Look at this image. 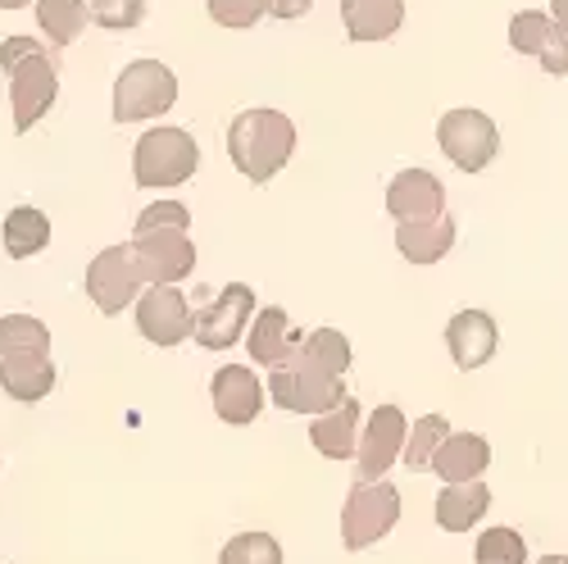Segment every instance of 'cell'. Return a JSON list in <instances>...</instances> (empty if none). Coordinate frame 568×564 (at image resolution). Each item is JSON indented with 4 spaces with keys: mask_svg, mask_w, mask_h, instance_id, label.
<instances>
[{
    "mask_svg": "<svg viewBox=\"0 0 568 564\" xmlns=\"http://www.w3.org/2000/svg\"><path fill=\"white\" fill-rule=\"evenodd\" d=\"M132 260L141 282L151 288H178L196 269V242H192V210L182 201L146 205L132 228Z\"/></svg>",
    "mask_w": 568,
    "mask_h": 564,
    "instance_id": "obj_1",
    "label": "cell"
},
{
    "mask_svg": "<svg viewBox=\"0 0 568 564\" xmlns=\"http://www.w3.org/2000/svg\"><path fill=\"white\" fill-rule=\"evenodd\" d=\"M0 69L10 78L14 132H32L37 119L51 114V105L60 97V73H55L51 51L32 37H6L0 41Z\"/></svg>",
    "mask_w": 568,
    "mask_h": 564,
    "instance_id": "obj_2",
    "label": "cell"
},
{
    "mask_svg": "<svg viewBox=\"0 0 568 564\" xmlns=\"http://www.w3.org/2000/svg\"><path fill=\"white\" fill-rule=\"evenodd\" d=\"M296 151V123L282 110H242L227 128V155L251 182H268Z\"/></svg>",
    "mask_w": 568,
    "mask_h": 564,
    "instance_id": "obj_3",
    "label": "cell"
},
{
    "mask_svg": "<svg viewBox=\"0 0 568 564\" xmlns=\"http://www.w3.org/2000/svg\"><path fill=\"white\" fill-rule=\"evenodd\" d=\"M201 169V147L186 128H151L136 137L132 178L136 187H178Z\"/></svg>",
    "mask_w": 568,
    "mask_h": 564,
    "instance_id": "obj_4",
    "label": "cell"
},
{
    "mask_svg": "<svg viewBox=\"0 0 568 564\" xmlns=\"http://www.w3.org/2000/svg\"><path fill=\"white\" fill-rule=\"evenodd\" d=\"M268 401L277 410L287 414H327L333 405L346 401L342 392V379H333V373H323L318 364H310L301 351L282 364V369H268Z\"/></svg>",
    "mask_w": 568,
    "mask_h": 564,
    "instance_id": "obj_5",
    "label": "cell"
},
{
    "mask_svg": "<svg viewBox=\"0 0 568 564\" xmlns=\"http://www.w3.org/2000/svg\"><path fill=\"white\" fill-rule=\"evenodd\" d=\"M178 78L160 60H132L114 82V123H146L173 110Z\"/></svg>",
    "mask_w": 568,
    "mask_h": 564,
    "instance_id": "obj_6",
    "label": "cell"
},
{
    "mask_svg": "<svg viewBox=\"0 0 568 564\" xmlns=\"http://www.w3.org/2000/svg\"><path fill=\"white\" fill-rule=\"evenodd\" d=\"M400 520V487L377 479V483H355L346 505H342V546L364 551L383 542Z\"/></svg>",
    "mask_w": 568,
    "mask_h": 564,
    "instance_id": "obj_7",
    "label": "cell"
},
{
    "mask_svg": "<svg viewBox=\"0 0 568 564\" xmlns=\"http://www.w3.org/2000/svg\"><path fill=\"white\" fill-rule=\"evenodd\" d=\"M437 141H442L446 160L455 169H464V173H483L496 160V151H500L496 119H487L483 110H450V114H442Z\"/></svg>",
    "mask_w": 568,
    "mask_h": 564,
    "instance_id": "obj_8",
    "label": "cell"
},
{
    "mask_svg": "<svg viewBox=\"0 0 568 564\" xmlns=\"http://www.w3.org/2000/svg\"><path fill=\"white\" fill-rule=\"evenodd\" d=\"M251 314H255V292L246 288V282H232V288L219 292V301H210L205 310H196L192 338H196V346H205V351H227L236 338L246 333Z\"/></svg>",
    "mask_w": 568,
    "mask_h": 564,
    "instance_id": "obj_9",
    "label": "cell"
},
{
    "mask_svg": "<svg viewBox=\"0 0 568 564\" xmlns=\"http://www.w3.org/2000/svg\"><path fill=\"white\" fill-rule=\"evenodd\" d=\"M405 433H409V419H405L400 405H377V410L368 414L364 437H359V446H355V451H359V460H355L359 483H377V479H383L387 469L400 460Z\"/></svg>",
    "mask_w": 568,
    "mask_h": 564,
    "instance_id": "obj_10",
    "label": "cell"
},
{
    "mask_svg": "<svg viewBox=\"0 0 568 564\" xmlns=\"http://www.w3.org/2000/svg\"><path fill=\"white\" fill-rule=\"evenodd\" d=\"M141 292V273L132 260V246H110L87 264V296L101 314H123Z\"/></svg>",
    "mask_w": 568,
    "mask_h": 564,
    "instance_id": "obj_11",
    "label": "cell"
},
{
    "mask_svg": "<svg viewBox=\"0 0 568 564\" xmlns=\"http://www.w3.org/2000/svg\"><path fill=\"white\" fill-rule=\"evenodd\" d=\"M192 305H186V296L178 288H151L146 296L136 301V328L141 338H146L151 346H178L192 338Z\"/></svg>",
    "mask_w": 568,
    "mask_h": 564,
    "instance_id": "obj_12",
    "label": "cell"
},
{
    "mask_svg": "<svg viewBox=\"0 0 568 564\" xmlns=\"http://www.w3.org/2000/svg\"><path fill=\"white\" fill-rule=\"evenodd\" d=\"M210 392H214V414L223 423H232V429H246V423H255V414L264 410V383L246 364H223L214 373Z\"/></svg>",
    "mask_w": 568,
    "mask_h": 564,
    "instance_id": "obj_13",
    "label": "cell"
},
{
    "mask_svg": "<svg viewBox=\"0 0 568 564\" xmlns=\"http://www.w3.org/2000/svg\"><path fill=\"white\" fill-rule=\"evenodd\" d=\"M509 46H514L518 56L541 60L546 73L568 78V46L559 41L550 14H541V10H518V14L509 19Z\"/></svg>",
    "mask_w": 568,
    "mask_h": 564,
    "instance_id": "obj_14",
    "label": "cell"
},
{
    "mask_svg": "<svg viewBox=\"0 0 568 564\" xmlns=\"http://www.w3.org/2000/svg\"><path fill=\"white\" fill-rule=\"evenodd\" d=\"M387 210L396 223H423V219L446 214V192L428 169H405L387 187Z\"/></svg>",
    "mask_w": 568,
    "mask_h": 564,
    "instance_id": "obj_15",
    "label": "cell"
},
{
    "mask_svg": "<svg viewBox=\"0 0 568 564\" xmlns=\"http://www.w3.org/2000/svg\"><path fill=\"white\" fill-rule=\"evenodd\" d=\"M496 342H500V333H496V319H491L487 310H464V314H455V319L446 323L450 360H455L464 373L483 369V364L496 355Z\"/></svg>",
    "mask_w": 568,
    "mask_h": 564,
    "instance_id": "obj_16",
    "label": "cell"
},
{
    "mask_svg": "<svg viewBox=\"0 0 568 564\" xmlns=\"http://www.w3.org/2000/svg\"><path fill=\"white\" fill-rule=\"evenodd\" d=\"M301 328L292 323V314L282 310V305H268V310H260L255 314V323H251V338H246V346H251V360L255 364H264V369H282L296 351H301Z\"/></svg>",
    "mask_w": 568,
    "mask_h": 564,
    "instance_id": "obj_17",
    "label": "cell"
},
{
    "mask_svg": "<svg viewBox=\"0 0 568 564\" xmlns=\"http://www.w3.org/2000/svg\"><path fill=\"white\" fill-rule=\"evenodd\" d=\"M487 464H491L487 437H478V433H450V437L437 446V455H433L428 469L450 487V483H478V479L487 474Z\"/></svg>",
    "mask_w": 568,
    "mask_h": 564,
    "instance_id": "obj_18",
    "label": "cell"
},
{
    "mask_svg": "<svg viewBox=\"0 0 568 564\" xmlns=\"http://www.w3.org/2000/svg\"><path fill=\"white\" fill-rule=\"evenodd\" d=\"M0 387H6L14 401H23V405L51 396V387H55L51 351H14V355H0Z\"/></svg>",
    "mask_w": 568,
    "mask_h": 564,
    "instance_id": "obj_19",
    "label": "cell"
},
{
    "mask_svg": "<svg viewBox=\"0 0 568 564\" xmlns=\"http://www.w3.org/2000/svg\"><path fill=\"white\" fill-rule=\"evenodd\" d=\"M359 429H364V410L355 396H346L342 405H333L327 414H314L310 423V442L318 446V455L327 460H351L359 446Z\"/></svg>",
    "mask_w": 568,
    "mask_h": 564,
    "instance_id": "obj_20",
    "label": "cell"
},
{
    "mask_svg": "<svg viewBox=\"0 0 568 564\" xmlns=\"http://www.w3.org/2000/svg\"><path fill=\"white\" fill-rule=\"evenodd\" d=\"M455 246V219L450 210L437 219H423V223H396V251L409 264H437L446 260Z\"/></svg>",
    "mask_w": 568,
    "mask_h": 564,
    "instance_id": "obj_21",
    "label": "cell"
},
{
    "mask_svg": "<svg viewBox=\"0 0 568 564\" xmlns=\"http://www.w3.org/2000/svg\"><path fill=\"white\" fill-rule=\"evenodd\" d=\"M342 23L351 41H387L405 23V0H342Z\"/></svg>",
    "mask_w": 568,
    "mask_h": 564,
    "instance_id": "obj_22",
    "label": "cell"
},
{
    "mask_svg": "<svg viewBox=\"0 0 568 564\" xmlns=\"http://www.w3.org/2000/svg\"><path fill=\"white\" fill-rule=\"evenodd\" d=\"M487 505H491V492H487V483H450L442 496H437V524L446 528V533H468L473 524L487 514Z\"/></svg>",
    "mask_w": 568,
    "mask_h": 564,
    "instance_id": "obj_23",
    "label": "cell"
},
{
    "mask_svg": "<svg viewBox=\"0 0 568 564\" xmlns=\"http://www.w3.org/2000/svg\"><path fill=\"white\" fill-rule=\"evenodd\" d=\"M45 242H51V219H45L37 205H14L6 214V251L14 260H28L37 255Z\"/></svg>",
    "mask_w": 568,
    "mask_h": 564,
    "instance_id": "obj_24",
    "label": "cell"
},
{
    "mask_svg": "<svg viewBox=\"0 0 568 564\" xmlns=\"http://www.w3.org/2000/svg\"><path fill=\"white\" fill-rule=\"evenodd\" d=\"M37 23L51 46H73L87 28V0H37Z\"/></svg>",
    "mask_w": 568,
    "mask_h": 564,
    "instance_id": "obj_25",
    "label": "cell"
},
{
    "mask_svg": "<svg viewBox=\"0 0 568 564\" xmlns=\"http://www.w3.org/2000/svg\"><path fill=\"white\" fill-rule=\"evenodd\" d=\"M450 437V423H446V414H428V419H418L414 429L405 433V451H400V460L414 469H428L433 464V455H437V446Z\"/></svg>",
    "mask_w": 568,
    "mask_h": 564,
    "instance_id": "obj_26",
    "label": "cell"
},
{
    "mask_svg": "<svg viewBox=\"0 0 568 564\" xmlns=\"http://www.w3.org/2000/svg\"><path fill=\"white\" fill-rule=\"evenodd\" d=\"M301 355L310 364H318L323 373H333V379H342L351 369V342L337 333V328H314V333L301 342Z\"/></svg>",
    "mask_w": 568,
    "mask_h": 564,
    "instance_id": "obj_27",
    "label": "cell"
},
{
    "mask_svg": "<svg viewBox=\"0 0 568 564\" xmlns=\"http://www.w3.org/2000/svg\"><path fill=\"white\" fill-rule=\"evenodd\" d=\"M14 351H51V328L32 314H6L0 319V355Z\"/></svg>",
    "mask_w": 568,
    "mask_h": 564,
    "instance_id": "obj_28",
    "label": "cell"
},
{
    "mask_svg": "<svg viewBox=\"0 0 568 564\" xmlns=\"http://www.w3.org/2000/svg\"><path fill=\"white\" fill-rule=\"evenodd\" d=\"M478 564H528V546H524V533L514 528H487L478 537V551H473Z\"/></svg>",
    "mask_w": 568,
    "mask_h": 564,
    "instance_id": "obj_29",
    "label": "cell"
},
{
    "mask_svg": "<svg viewBox=\"0 0 568 564\" xmlns=\"http://www.w3.org/2000/svg\"><path fill=\"white\" fill-rule=\"evenodd\" d=\"M219 564H282V546L268 533H236L223 546Z\"/></svg>",
    "mask_w": 568,
    "mask_h": 564,
    "instance_id": "obj_30",
    "label": "cell"
},
{
    "mask_svg": "<svg viewBox=\"0 0 568 564\" xmlns=\"http://www.w3.org/2000/svg\"><path fill=\"white\" fill-rule=\"evenodd\" d=\"M87 14H91V23H101L110 32H128L146 19V0H91Z\"/></svg>",
    "mask_w": 568,
    "mask_h": 564,
    "instance_id": "obj_31",
    "label": "cell"
},
{
    "mask_svg": "<svg viewBox=\"0 0 568 564\" xmlns=\"http://www.w3.org/2000/svg\"><path fill=\"white\" fill-rule=\"evenodd\" d=\"M268 14V0H210V19L223 28H255Z\"/></svg>",
    "mask_w": 568,
    "mask_h": 564,
    "instance_id": "obj_32",
    "label": "cell"
},
{
    "mask_svg": "<svg viewBox=\"0 0 568 564\" xmlns=\"http://www.w3.org/2000/svg\"><path fill=\"white\" fill-rule=\"evenodd\" d=\"M314 10V0H268V14L273 19H301Z\"/></svg>",
    "mask_w": 568,
    "mask_h": 564,
    "instance_id": "obj_33",
    "label": "cell"
},
{
    "mask_svg": "<svg viewBox=\"0 0 568 564\" xmlns=\"http://www.w3.org/2000/svg\"><path fill=\"white\" fill-rule=\"evenodd\" d=\"M550 23H555L559 41L568 46V0H550Z\"/></svg>",
    "mask_w": 568,
    "mask_h": 564,
    "instance_id": "obj_34",
    "label": "cell"
},
{
    "mask_svg": "<svg viewBox=\"0 0 568 564\" xmlns=\"http://www.w3.org/2000/svg\"><path fill=\"white\" fill-rule=\"evenodd\" d=\"M23 6H32V0H0V10H23Z\"/></svg>",
    "mask_w": 568,
    "mask_h": 564,
    "instance_id": "obj_35",
    "label": "cell"
},
{
    "mask_svg": "<svg viewBox=\"0 0 568 564\" xmlns=\"http://www.w3.org/2000/svg\"><path fill=\"white\" fill-rule=\"evenodd\" d=\"M537 564H568V555H541Z\"/></svg>",
    "mask_w": 568,
    "mask_h": 564,
    "instance_id": "obj_36",
    "label": "cell"
}]
</instances>
